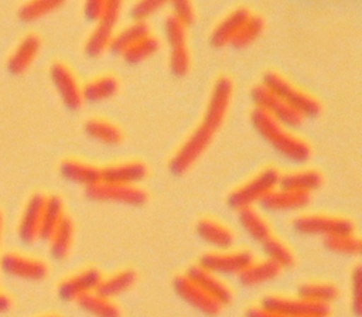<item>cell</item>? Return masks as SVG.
I'll return each instance as SVG.
<instances>
[{"label":"cell","instance_id":"obj_1","mask_svg":"<svg viewBox=\"0 0 362 317\" xmlns=\"http://www.w3.org/2000/svg\"><path fill=\"white\" fill-rule=\"evenodd\" d=\"M250 122L262 139H264L286 160L300 164L311 157V147L305 140L288 132V127L280 125L260 109L255 108L252 110Z\"/></svg>","mask_w":362,"mask_h":317},{"label":"cell","instance_id":"obj_2","mask_svg":"<svg viewBox=\"0 0 362 317\" xmlns=\"http://www.w3.org/2000/svg\"><path fill=\"white\" fill-rule=\"evenodd\" d=\"M262 85L277 98H280L283 102H286L296 112H298L303 117H313L321 112V105L315 98L296 88L277 72H266L263 75Z\"/></svg>","mask_w":362,"mask_h":317},{"label":"cell","instance_id":"obj_3","mask_svg":"<svg viewBox=\"0 0 362 317\" xmlns=\"http://www.w3.org/2000/svg\"><path fill=\"white\" fill-rule=\"evenodd\" d=\"M280 173L274 167H267L256 174L253 178L233 190L228 197V205L233 209H242L260 204V201L279 187Z\"/></svg>","mask_w":362,"mask_h":317},{"label":"cell","instance_id":"obj_4","mask_svg":"<svg viewBox=\"0 0 362 317\" xmlns=\"http://www.w3.org/2000/svg\"><path fill=\"white\" fill-rule=\"evenodd\" d=\"M123 7V0H105L100 14L98 17V24L90 31L85 42V54L90 58H96L109 50L112 38L115 35V27L119 21Z\"/></svg>","mask_w":362,"mask_h":317},{"label":"cell","instance_id":"obj_5","mask_svg":"<svg viewBox=\"0 0 362 317\" xmlns=\"http://www.w3.org/2000/svg\"><path fill=\"white\" fill-rule=\"evenodd\" d=\"M215 130L201 122L198 127L187 137V140L178 147L168 163V168L173 174L181 175L187 173L195 161L202 156L206 147L211 144Z\"/></svg>","mask_w":362,"mask_h":317},{"label":"cell","instance_id":"obj_6","mask_svg":"<svg viewBox=\"0 0 362 317\" xmlns=\"http://www.w3.org/2000/svg\"><path fill=\"white\" fill-rule=\"evenodd\" d=\"M250 98L256 109H260L267 116L286 127H298L304 120V117L298 112L290 108L286 102L272 93L262 83L252 88Z\"/></svg>","mask_w":362,"mask_h":317},{"label":"cell","instance_id":"obj_7","mask_svg":"<svg viewBox=\"0 0 362 317\" xmlns=\"http://www.w3.org/2000/svg\"><path fill=\"white\" fill-rule=\"evenodd\" d=\"M85 194L92 201L117 202L132 207H140L147 201V194L137 185H123L103 181L86 187Z\"/></svg>","mask_w":362,"mask_h":317},{"label":"cell","instance_id":"obj_8","mask_svg":"<svg viewBox=\"0 0 362 317\" xmlns=\"http://www.w3.org/2000/svg\"><path fill=\"white\" fill-rule=\"evenodd\" d=\"M293 228L301 235H318L324 238L338 234L354 232L352 221L344 217L324 214L301 215L293 221Z\"/></svg>","mask_w":362,"mask_h":317},{"label":"cell","instance_id":"obj_9","mask_svg":"<svg viewBox=\"0 0 362 317\" xmlns=\"http://www.w3.org/2000/svg\"><path fill=\"white\" fill-rule=\"evenodd\" d=\"M260 307L270 310L283 317H327L329 307L327 304L311 303L298 296L296 299L269 296L260 303Z\"/></svg>","mask_w":362,"mask_h":317},{"label":"cell","instance_id":"obj_10","mask_svg":"<svg viewBox=\"0 0 362 317\" xmlns=\"http://www.w3.org/2000/svg\"><path fill=\"white\" fill-rule=\"evenodd\" d=\"M233 93V85L229 76H219L211 91L208 105L201 122L208 125L212 130H218L223 123L226 113L229 110L230 99Z\"/></svg>","mask_w":362,"mask_h":317},{"label":"cell","instance_id":"obj_11","mask_svg":"<svg viewBox=\"0 0 362 317\" xmlns=\"http://www.w3.org/2000/svg\"><path fill=\"white\" fill-rule=\"evenodd\" d=\"M252 262H253V256L250 252L235 250V252L205 253L199 258L198 265L205 270L221 276V275H239Z\"/></svg>","mask_w":362,"mask_h":317},{"label":"cell","instance_id":"obj_12","mask_svg":"<svg viewBox=\"0 0 362 317\" xmlns=\"http://www.w3.org/2000/svg\"><path fill=\"white\" fill-rule=\"evenodd\" d=\"M49 76L64 105L72 110L79 109L83 102L82 88L72 71L62 62H54L49 68Z\"/></svg>","mask_w":362,"mask_h":317},{"label":"cell","instance_id":"obj_13","mask_svg":"<svg viewBox=\"0 0 362 317\" xmlns=\"http://www.w3.org/2000/svg\"><path fill=\"white\" fill-rule=\"evenodd\" d=\"M173 287L184 301H187L191 307L199 310L206 316H216L222 309L219 303L209 297L199 286H197L185 275L175 276L173 280Z\"/></svg>","mask_w":362,"mask_h":317},{"label":"cell","instance_id":"obj_14","mask_svg":"<svg viewBox=\"0 0 362 317\" xmlns=\"http://www.w3.org/2000/svg\"><path fill=\"white\" fill-rule=\"evenodd\" d=\"M0 269L10 276L20 277L24 280H42L47 276V266L44 262L21 256L17 253H6L0 259Z\"/></svg>","mask_w":362,"mask_h":317},{"label":"cell","instance_id":"obj_15","mask_svg":"<svg viewBox=\"0 0 362 317\" xmlns=\"http://www.w3.org/2000/svg\"><path fill=\"white\" fill-rule=\"evenodd\" d=\"M189 280H192L197 286H199L209 297H212L222 307L229 304L232 300L230 289L219 279L218 275L205 270L199 265L188 267L184 273Z\"/></svg>","mask_w":362,"mask_h":317},{"label":"cell","instance_id":"obj_16","mask_svg":"<svg viewBox=\"0 0 362 317\" xmlns=\"http://www.w3.org/2000/svg\"><path fill=\"white\" fill-rule=\"evenodd\" d=\"M102 279V275L95 267H88L76 275L65 279L59 287H58V296L62 300H78L79 297L95 292L99 282Z\"/></svg>","mask_w":362,"mask_h":317},{"label":"cell","instance_id":"obj_17","mask_svg":"<svg viewBox=\"0 0 362 317\" xmlns=\"http://www.w3.org/2000/svg\"><path fill=\"white\" fill-rule=\"evenodd\" d=\"M147 175V167L141 161H124L100 168V181L123 185H137Z\"/></svg>","mask_w":362,"mask_h":317},{"label":"cell","instance_id":"obj_18","mask_svg":"<svg viewBox=\"0 0 362 317\" xmlns=\"http://www.w3.org/2000/svg\"><path fill=\"white\" fill-rule=\"evenodd\" d=\"M310 200H311V194L277 187L260 201V205L264 209L273 211V212L297 211L307 207Z\"/></svg>","mask_w":362,"mask_h":317},{"label":"cell","instance_id":"obj_19","mask_svg":"<svg viewBox=\"0 0 362 317\" xmlns=\"http://www.w3.org/2000/svg\"><path fill=\"white\" fill-rule=\"evenodd\" d=\"M44 201L45 197H42L41 194H34L27 201L17 229L18 238L23 243H33L38 238Z\"/></svg>","mask_w":362,"mask_h":317},{"label":"cell","instance_id":"obj_20","mask_svg":"<svg viewBox=\"0 0 362 317\" xmlns=\"http://www.w3.org/2000/svg\"><path fill=\"white\" fill-rule=\"evenodd\" d=\"M41 48V41L35 34H27L21 38V41L17 44L14 51L11 52L8 61H7V69L14 74L20 75L25 72L35 57L38 55V51Z\"/></svg>","mask_w":362,"mask_h":317},{"label":"cell","instance_id":"obj_21","mask_svg":"<svg viewBox=\"0 0 362 317\" xmlns=\"http://www.w3.org/2000/svg\"><path fill=\"white\" fill-rule=\"evenodd\" d=\"M250 16V11L245 7H236L232 10L223 20L219 21V24L214 28L211 34V44L216 48L225 47L230 44L242 24L247 20Z\"/></svg>","mask_w":362,"mask_h":317},{"label":"cell","instance_id":"obj_22","mask_svg":"<svg viewBox=\"0 0 362 317\" xmlns=\"http://www.w3.org/2000/svg\"><path fill=\"white\" fill-rule=\"evenodd\" d=\"M198 236L215 249H229L233 245V232L214 219H201L197 226Z\"/></svg>","mask_w":362,"mask_h":317},{"label":"cell","instance_id":"obj_23","mask_svg":"<svg viewBox=\"0 0 362 317\" xmlns=\"http://www.w3.org/2000/svg\"><path fill=\"white\" fill-rule=\"evenodd\" d=\"M61 175L75 184H81L85 188L100 181V168L78 160H65L59 166Z\"/></svg>","mask_w":362,"mask_h":317},{"label":"cell","instance_id":"obj_24","mask_svg":"<svg viewBox=\"0 0 362 317\" xmlns=\"http://www.w3.org/2000/svg\"><path fill=\"white\" fill-rule=\"evenodd\" d=\"M280 267L277 265H274L273 262L264 259L260 262H252L249 263L239 275V282L243 286L247 287H255V286H260L264 284L273 279L277 277V275L280 273Z\"/></svg>","mask_w":362,"mask_h":317},{"label":"cell","instance_id":"obj_25","mask_svg":"<svg viewBox=\"0 0 362 317\" xmlns=\"http://www.w3.org/2000/svg\"><path fill=\"white\" fill-rule=\"evenodd\" d=\"M322 184V175L315 170H301L288 173L284 175H280L279 187L298 191V192H307L311 194L317 188H320Z\"/></svg>","mask_w":362,"mask_h":317},{"label":"cell","instance_id":"obj_26","mask_svg":"<svg viewBox=\"0 0 362 317\" xmlns=\"http://www.w3.org/2000/svg\"><path fill=\"white\" fill-rule=\"evenodd\" d=\"M136 279L137 276L133 269H123L107 277H102L95 292L107 299H115L127 292L134 284Z\"/></svg>","mask_w":362,"mask_h":317},{"label":"cell","instance_id":"obj_27","mask_svg":"<svg viewBox=\"0 0 362 317\" xmlns=\"http://www.w3.org/2000/svg\"><path fill=\"white\" fill-rule=\"evenodd\" d=\"M64 217H65V214H64L62 200L57 195L47 197L44 201L42 212H41L38 238L42 241H48Z\"/></svg>","mask_w":362,"mask_h":317},{"label":"cell","instance_id":"obj_28","mask_svg":"<svg viewBox=\"0 0 362 317\" xmlns=\"http://www.w3.org/2000/svg\"><path fill=\"white\" fill-rule=\"evenodd\" d=\"M238 221L245 232L259 243L272 235L270 225L253 207L238 209Z\"/></svg>","mask_w":362,"mask_h":317},{"label":"cell","instance_id":"obj_29","mask_svg":"<svg viewBox=\"0 0 362 317\" xmlns=\"http://www.w3.org/2000/svg\"><path fill=\"white\" fill-rule=\"evenodd\" d=\"M72 241H74V224L71 218L65 215L48 239L51 256L57 260L65 259L71 250Z\"/></svg>","mask_w":362,"mask_h":317},{"label":"cell","instance_id":"obj_30","mask_svg":"<svg viewBox=\"0 0 362 317\" xmlns=\"http://www.w3.org/2000/svg\"><path fill=\"white\" fill-rule=\"evenodd\" d=\"M119 89V82L112 75L98 76L82 88V98L90 103H99L112 98Z\"/></svg>","mask_w":362,"mask_h":317},{"label":"cell","instance_id":"obj_31","mask_svg":"<svg viewBox=\"0 0 362 317\" xmlns=\"http://www.w3.org/2000/svg\"><path fill=\"white\" fill-rule=\"evenodd\" d=\"M148 34H150V27L146 21H134L113 35L109 50L115 54L122 55L127 48H130L133 44H136L139 40H141Z\"/></svg>","mask_w":362,"mask_h":317},{"label":"cell","instance_id":"obj_32","mask_svg":"<svg viewBox=\"0 0 362 317\" xmlns=\"http://www.w3.org/2000/svg\"><path fill=\"white\" fill-rule=\"evenodd\" d=\"M76 303L83 311L95 317H120V310L113 303V299L100 296L96 292H90L79 297Z\"/></svg>","mask_w":362,"mask_h":317},{"label":"cell","instance_id":"obj_33","mask_svg":"<svg viewBox=\"0 0 362 317\" xmlns=\"http://www.w3.org/2000/svg\"><path fill=\"white\" fill-rule=\"evenodd\" d=\"M85 133L103 144L107 146H116L122 142L123 134L120 132V129L103 119H89L85 122Z\"/></svg>","mask_w":362,"mask_h":317},{"label":"cell","instance_id":"obj_34","mask_svg":"<svg viewBox=\"0 0 362 317\" xmlns=\"http://www.w3.org/2000/svg\"><path fill=\"white\" fill-rule=\"evenodd\" d=\"M297 296L300 299H304L311 303H318V304H329L332 300L338 297V289L325 282H310L304 283L298 287Z\"/></svg>","mask_w":362,"mask_h":317},{"label":"cell","instance_id":"obj_35","mask_svg":"<svg viewBox=\"0 0 362 317\" xmlns=\"http://www.w3.org/2000/svg\"><path fill=\"white\" fill-rule=\"evenodd\" d=\"M263 252L266 255V259L277 265L280 269L291 267L294 265V255L290 250V248L277 239L276 236L270 235L267 239H264L262 243Z\"/></svg>","mask_w":362,"mask_h":317},{"label":"cell","instance_id":"obj_36","mask_svg":"<svg viewBox=\"0 0 362 317\" xmlns=\"http://www.w3.org/2000/svg\"><path fill=\"white\" fill-rule=\"evenodd\" d=\"M66 0H27L18 8V18L24 23L40 20L41 17L59 8Z\"/></svg>","mask_w":362,"mask_h":317},{"label":"cell","instance_id":"obj_37","mask_svg":"<svg viewBox=\"0 0 362 317\" xmlns=\"http://www.w3.org/2000/svg\"><path fill=\"white\" fill-rule=\"evenodd\" d=\"M324 246L338 255L355 256L361 253V239L354 232L327 236L324 238Z\"/></svg>","mask_w":362,"mask_h":317},{"label":"cell","instance_id":"obj_38","mask_svg":"<svg viewBox=\"0 0 362 317\" xmlns=\"http://www.w3.org/2000/svg\"><path fill=\"white\" fill-rule=\"evenodd\" d=\"M158 48H160L158 40L151 34H148L141 40H139L136 44H133L130 48H127L122 54V57L127 64H139L147 59L148 57L154 55L158 51Z\"/></svg>","mask_w":362,"mask_h":317},{"label":"cell","instance_id":"obj_39","mask_svg":"<svg viewBox=\"0 0 362 317\" xmlns=\"http://www.w3.org/2000/svg\"><path fill=\"white\" fill-rule=\"evenodd\" d=\"M264 28V23L263 18L259 16H249L247 20L242 24V27L239 28V31L236 33V35L233 37V40L230 41V44L236 48H243L250 45L256 38H259V35L263 33Z\"/></svg>","mask_w":362,"mask_h":317},{"label":"cell","instance_id":"obj_40","mask_svg":"<svg viewBox=\"0 0 362 317\" xmlns=\"http://www.w3.org/2000/svg\"><path fill=\"white\" fill-rule=\"evenodd\" d=\"M185 25L178 21L174 16H168L164 21V35L170 48L185 45Z\"/></svg>","mask_w":362,"mask_h":317},{"label":"cell","instance_id":"obj_41","mask_svg":"<svg viewBox=\"0 0 362 317\" xmlns=\"http://www.w3.org/2000/svg\"><path fill=\"white\" fill-rule=\"evenodd\" d=\"M167 3L168 0H137L130 8V16L134 21H146L148 17L160 11Z\"/></svg>","mask_w":362,"mask_h":317},{"label":"cell","instance_id":"obj_42","mask_svg":"<svg viewBox=\"0 0 362 317\" xmlns=\"http://www.w3.org/2000/svg\"><path fill=\"white\" fill-rule=\"evenodd\" d=\"M170 71L175 76H184L189 71L191 58L185 45L170 48Z\"/></svg>","mask_w":362,"mask_h":317},{"label":"cell","instance_id":"obj_43","mask_svg":"<svg viewBox=\"0 0 362 317\" xmlns=\"http://www.w3.org/2000/svg\"><path fill=\"white\" fill-rule=\"evenodd\" d=\"M173 14L178 21H181L185 27L194 23L195 20V11L191 0H168Z\"/></svg>","mask_w":362,"mask_h":317},{"label":"cell","instance_id":"obj_44","mask_svg":"<svg viewBox=\"0 0 362 317\" xmlns=\"http://www.w3.org/2000/svg\"><path fill=\"white\" fill-rule=\"evenodd\" d=\"M352 287H355L354 290L355 299H352V309L355 310V314L359 317L361 316V266L359 265L352 272Z\"/></svg>","mask_w":362,"mask_h":317},{"label":"cell","instance_id":"obj_45","mask_svg":"<svg viewBox=\"0 0 362 317\" xmlns=\"http://www.w3.org/2000/svg\"><path fill=\"white\" fill-rule=\"evenodd\" d=\"M105 0H85V16L89 20H98Z\"/></svg>","mask_w":362,"mask_h":317},{"label":"cell","instance_id":"obj_46","mask_svg":"<svg viewBox=\"0 0 362 317\" xmlns=\"http://www.w3.org/2000/svg\"><path fill=\"white\" fill-rule=\"evenodd\" d=\"M245 317H283L280 314H276L270 310H266L263 307H252L249 310H246Z\"/></svg>","mask_w":362,"mask_h":317},{"label":"cell","instance_id":"obj_47","mask_svg":"<svg viewBox=\"0 0 362 317\" xmlns=\"http://www.w3.org/2000/svg\"><path fill=\"white\" fill-rule=\"evenodd\" d=\"M10 306H11L10 299L7 296H4V294H0V314L7 311L10 309Z\"/></svg>","mask_w":362,"mask_h":317},{"label":"cell","instance_id":"obj_48","mask_svg":"<svg viewBox=\"0 0 362 317\" xmlns=\"http://www.w3.org/2000/svg\"><path fill=\"white\" fill-rule=\"evenodd\" d=\"M1 225H3V218H1V214H0V235H1Z\"/></svg>","mask_w":362,"mask_h":317},{"label":"cell","instance_id":"obj_49","mask_svg":"<svg viewBox=\"0 0 362 317\" xmlns=\"http://www.w3.org/2000/svg\"><path fill=\"white\" fill-rule=\"evenodd\" d=\"M47 317H55V316H47Z\"/></svg>","mask_w":362,"mask_h":317}]
</instances>
